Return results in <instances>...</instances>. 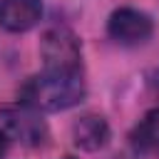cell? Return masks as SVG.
Here are the masks:
<instances>
[{
    "mask_svg": "<svg viewBox=\"0 0 159 159\" xmlns=\"http://www.w3.org/2000/svg\"><path fill=\"white\" fill-rule=\"evenodd\" d=\"M84 97L82 72H42L20 87V102L37 112H60Z\"/></svg>",
    "mask_w": 159,
    "mask_h": 159,
    "instance_id": "obj_1",
    "label": "cell"
},
{
    "mask_svg": "<svg viewBox=\"0 0 159 159\" xmlns=\"http://www.w3.org/2000/svg\"><path fill=\"white\" fill-rule=\"evenodd\" d=\"M0 129L7 139H15L25 147H40L47 139V124L40 119V112L22 102L0 109Z\"/></svg>",
    "mask_w": 159,
    "mask_h": 159,
    "instance_id": "obj_3",
    "label": "cell"
},
{
    "mask_svg": "<svg viewBox=\"0 0 159 159\" xmlns=\"http://www.w3.org/2000/svg\"><path fill=\"white\" fill-rule=\"evenodd\" d=\"M107 32L119 45H139L152 37V17L137 7H119L109 15Z\"/></svg>",
    "mask_w": 159,
    "mask_h": 159,
    "instance_id": "obj_4",
    "label": "cell"
},
{
    "mask_svg": "<svg viewBox=\"0 0 159 159\" xmlns=\"http://www.w3.org/2000/svg\"><path fill=\"white\" fill-rule=\"evenodd\" d=\"M72 137H75V144L80 149H87V152H94V149H102L109 139V127L104 122V117L99 114H84L75 122L72 127Z\"/></svg>",
    "mask_w": 159,
    "mask_h": 159,
    "instance_id": "obj_6",
    "label": "cell"
},
{
    "mask_svg": "<svg viewBox=\"0 0 159 159\" xmlns=\"http://www.w3.org/2000/svg\"><path fill=\"white\" fill-rule=\"evenodd\" d=\"M154 87H157V89H159V70H157V72H154Z\"/></svg>",
    "mask_w": 159,
    "mask_h": 159,
    "instance_id": "obj_9",
    "label": "cell"
},
{
    "mask_svg": "<svg viewBox=\"0 0 159 159\" xmlns=\"http://www.w3.org/2000/svg\"><path fill=\"white\" fill-rule=\"evenodd\" d=\"M65 159H72V157H65Z\"/></svg>",
    "mask_w": 159,
    "mask_h": 159,
    "instance_id": "obj_10",
    "label": "cell"
},
{
    "mask_svg": "<svg viewBox=\"0 0 159 159\" xmlns=\"http://www.w3.org/2000/svg\"><path fill=\"white\" fill-rule=\"evenodd\" d=\"M40 55L47 72H82V47L67 27H52L42 35Z\"/></svg>",
    "mask_w": 159,
    "mask_h": 159,
    "instance_id": "obj_2",
    "label": "cell"
},
{
    "mask_svg": "<svg viewBox=\"0 0 159 159\" xmlns=\"http://www.w3.org/2000/svg\"><path fill=\"white\" fill-rule=\"evenodd\" d=\"M42 15V0H0V27L10 32H25L37 25Z\"/></svg>",
    "mask_w": 159,
    "mask_h": 159,
    "instance_id": "obj_5",
    "label": "cell"
},
{
    "mask_svg": "<svg viewBox=\"0 0 159 159\" xmlns=\"http://www.w3.org/2000/svg\"><path fill=\"white\" fill-rule=\"evenodd\" d=\"M132 139L137 152H159V107L149 109L139 119Z\"/></svg>",
    "mask_w": 159,
    "mask_h": 159,
    "instance_id": "obj_7",
    "label": "cell"
},
{
    "mask_svg": "<svg viewBox=\"0 0 159 159\" xmlns=\"http://www.w3.org/2000/svg\"><path fill=\"white\" fill-rule=\"evenodd\" d=\"M5 149H7V137H5L2 129H0V159L5 157Z\"/></svg>",
    "mask_w": 159,
    "mask_h": 159,
    "instance_id": "obj_8",
    "label": "cell"
}]
</instances>
